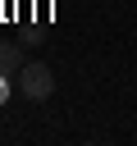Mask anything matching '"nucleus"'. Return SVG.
I'll return each mask as SVG.
<instances>
[{
    "instance_id": "nucleus-1",
    "label": "nucleus",
    "mask_w": 137,
    "mask_h": 146,
    "mask_svg": "<svg viewBox=\"0 0 137 146\" xmlns=\"http://www.w3.org/2000/svg\"><path fill=\"white\" fill-rule=\"evenodd\" d=\"M14 87H18V96H23V100H46V96L55 91V73H50V64L27 59V64L14 73Z\"/></svg>"
},
{
    "instance_id": "nucleus-2",
    "label": "nucleus",
    "mask_w": 137,
    "mask_h": 146,
    "mask_svg": "<svg viewBox=\"0 0 137 146\" xmlns=\"http://www.w3.org/2000/svg\"><path fill=\"white\" fill-rule=\"evenodd\" d=\"M27 64V55H23V46H14V41H5L0 46V78H9V73H18Z\"/></svg>"
}]
</instances>
